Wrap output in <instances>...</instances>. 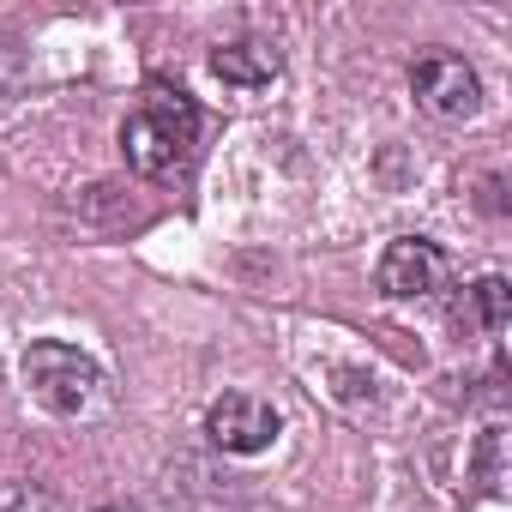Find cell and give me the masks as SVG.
<instances>
[{"instance_id": "8", "label": "cell", "mask_w": 512, "mask_h": 512, "mask_svg": "<svg viewBox=\"0 0 512 512\" xmlns=\"http://www.w3.org/2000/svg\"><path fill=\"white\" fill-rule=\"evenodd\" d=\"M476 482L488 494H506V428H482V440H476Z\"/></svg>"}, {"instance_id": "11", "label": "cell", "mask_w": 512, "mask_h": 512, "mask_svg": "<svg viewBox=\"0 0 512 512\" xmlns=\"http://www.w3.org/2000/svg\"><path fill=\"white\" fill-rule=\"evenodd\" d=\"M97 512H139V506H97Z\"/></svg>"}, {"instance_id": "2", "label": "cell", "mask_w": 512, "mask_h": 512, "mask_svg": "<svg viewBox=\"0 0 512 512\" xmlns=\"http://www.w3.org/2000/svg\"><path fill=\"white\" fill-rule=\"evenodd\" d=\"M199 145V109L181 91H145V103L121 121V151L139 175H181Z\"/></svg>"}, {"instance_id": "3", "label": "cell", "mask_w": 512, "mask_h": 512, "mask_svg": "<svg viewBox=\"0 0 512 512\" xmlns=\"http://www.w3.org/2000/svg\"><path fill=\"white\" fill-rule=\"evenodd\" d=\"M410 91H416V103H422L434 121H446V127L476 121V109H482V79H476V67H470L464 55H446V49L416 55Z\"/></svg>"}, {"instance_id": "6", "label": "cell", "mask_w": 512, "mask_h": 512, "mask_svg": "<svg viewBox=\"0 0 512 512\" xmlns=\"http://www.w3.org/2000/svg\"><path fill=\"white\" fill-rule=\"evenodd\" d=\"M278 49L272 43H223V49H211V73L223 79V85H235V91H260V85H272L278 79Z\"/></svg>"}, {"instance_id": "4", "label": "cell", "mask_w": 512, "mask_h": 512, "mask_svg": "<svg viewBox=\"0 0 512 512\" xmlns=\"http://www.w3.org/2000/svg\"><path fill=\"white\" fill-rule=\"evenodd\" d=\"M446 278H452V260L422 235H398L374 266V284H380L386 302H422V296L446 290Z\"/></svg>"}, {"instance_id": "10", "label": "cell", "mask_w": 512, "mask_h": 512, "mask_svg": "<svg viewBox=\"0 0 512 512\" xmlns=\"http://www.w3.org/2000/svg\"><path fill=\"white\" fill-rule=\"evenodd\" d=\"M25 79H31L25 49H13L7 37H0V97H19V91H25Z\"/></svg>"}, {"instance_id": "5", "label": "cell", "mask_w": 512, "mask_h": 512, "mask_svg": "<svg viewBox=\"0 0 512 512\" xmlns=\"http://www.w3.org/2000/svg\"><path fill=\"white\" fill-rule=\"evenodd\" d=\"M278 410L260 398V392H223L211 410H205V434H211V446H223V452H241V458H253V452H266L272 440H278Z\"/></svg>"}, {"instance_id": "1", "label": "cell", "mask_w": 512, "mask_h": 512, "mask_svg": "<svg viewBox=\"0 0 512 512\" xmlns=\"http://www.w3.org/2000/svg\"><path fill=\"white\" fill-rule=\"evenodd\" d=\"M19 374H25L31 404H43V410L61 416V422H97V416L109 410V380H103V368H97L85 350L61 344V338L31 344L25 362H19Z\"/></svg>"}, {"instance_id": "9", "label": "cell", "mask_w": 512, "mask_h": 512, "mask_svg": "<svg viewBox=\"0 0 512 512\" xmlns=\"http://www.w3.org/2000/svg\"><path fill=\"white\" fill-rule=\"evenodd\" d=\"M0 512H55V500L43 488L19 482V476H7V482H0Z\"/></svg>"}, {"instance_id": "7", "label": "cell", "mask_w": 512, "mask_h": 512, "mask_svg": "<svg viewBox=\"0 0 512 512\" xmlns=\"http://www.w3.org/2000/svg\"><path fill=\"white\" fill-rule=\"evenodd\" d=\"M458 320H464V326H482L488 338H494V332H506V278H482L476 290H464Z\"/></svg>"}]
</instances>
